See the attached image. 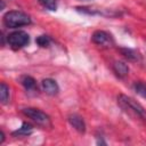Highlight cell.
Here are the masks:
<instances>
[{"label": "cell", "mask_w": 146, "mask_h": 146, "mask_svg": "<svg viewBox=\"0 0 146 146\" xmlns=\"http://www.w3.org/2000/svg\"><path fill=\"white\" fill-rule=\"evenodd\" d=\"M117 105L133 119H138L146 123V110L133 98L120 94L117 96Z\"/></svg>", "instance_id": "1"}, {"label": "cell", "mask_w": 146, "mask_h": 146, "mask_svg": "<svg viewBox=\"0 0 146 146\" xmlns=\"http://www.w3.org/2000/svg\"><path fill=\"white\" fill-rule=\"evenodd\" d=\"M2 23L6 27L16 29L21 26H26L31 24V18L27 14L19 10H10L3 15Z\"/></svg>", "instance_id": "2"}, {"label": "cell", "mask_w": 146, "mask_h": 146, "mask_svg": "<svg viewBox=\"0 0 146 146\" xmlns=\"http://www.w3.org/2000/svg\"><path fill=\"white\" fill-rule=\"evenodd\" d=\"M23 114L25 116H27L29 119H31L35 124L42 127V128H51V120L50 116L48 114H46L44 112H42L39 108H34V107H26L23 111Z\"/></svg>", "instance_id": "3"}, {"label": "cell", "mask_w": 146, "mask_h": 146, "mask_svg": "<svg viewBox=\"0 0 146 146\" xmlns=\"http://www.w3.org/2000/svg\"><path fill=\"white\" fill-rule=\"evenodd\" d=\"M7 42L13 49L18 50L27 46V43L30 42V35L25 31H14L8 34Z\"/></svg>", "instance_id": "4"}, {"label": "cell", "mask_w": 146, "mask_h": 146, "mask_svg": "<svg viewBox=\"0 0 146 146\" xmlns=\"http://www.w3.org/2000/svg\"><path fill=\"white\" fill-rule=\"evenodd\" d=\"M91 41L96 46L102 47V48H112L114 46V39L112 34H110L106 31H102V30H97L92 33Z\"/></svg>", "instance_id": "5"}, {"label": "cell", "mask_w": 146, "mask_h": 146, "mask_svg": "<svg viewBox=\"0 0 146 146\" xmlns=\"http://www.w3.org/2000/svg\"><path fill=\"white\" fill-rule=\"evenodd\" d=\"M78 10L89 14V15H102V16H107V17H114L117 15V13H114L112 9L107 8H100L98 6H88V7H76Z\"/></svg>", "instance_id": "6"}, {"label": "cell", "mask_w": 146, "mask_h": 146, "mask_svg": "<svg viewBox=\"0 0 146 146\" xmlns=\"http://www.w3.org/2000/svg\"><path fill=\"white\" fill-rule=\"evenodd\" d=\"M41 88L46 94H48L50 96H55L59 91V87H58L57 82L55 80H52V79H49V78L48 79H43L41 81Z\"/></svg>", "instance_id": "7"}, {"label": "cell", "mask_w": 146, "mask_h": 146, "mask_svg": "<svg viewBox=\"0 0 146 146\" xmlns=\"http://www.w3.org/2000/svg\"><path fill=\"white\" fill-rule=\"evenodd\" d=\"M70 124L79 132L83 133L86 131V123H84V120L82 119V116H80L79 114H70L68 117H67Z\"/></svg>", "instance_id": "8"}, {"label": "cell", "mask_w": 146, "mask_h": 146, "mask_svg": "<svg viewBox=\"0 0 146 146\" xmlns=\"http://www.w3.org/2000/svg\"><path fill=\"white\" fill-rule=\"evenodd\" d=\"M112 70L115 73V75L120 79H124L129 73L128 65L124 62H121V60H115L112 65Z\"/></svg>", "instance_id": "9"}, {"label": "cell", "mask_w": 146, "mask_h": 146, "mask_svg": "<svg viewBox=\"0 0 146 146\" xmlns=\"http://www.w3.org/2000/svg\"><path fill=\"white\" fill-rule=\"evenodd\" d=\"M21 83L23 84V87L25 88V90L29 91V92H36L38 91L36 81L32 76H30V75H24L21 79Z\"/></svg>", "instance_id": "10"}, {"label": "cell", "mask_w": 146, "mask_h": 146, "mask_svg": "<svg viewBox=\"0 0 146 146\" xmlns=\"http://www.w3.org/2000/svg\"><path fill=\"white\" fill-rule=\"evenodd\" d=\"M32 131H33V127L30 123L24 122L21 128H18L16 131L13 132V135L14 136H18V137H26V136H30L32 133Z\"/></svg>", "instance_id": "11"}, {"label": "cell", "mask_w": 146, "mask_h": 146, "mask_svg": "<svg viewBox=\"0 0 146 146\" xmlns=\"http://www.w3.org/2000/svg\"><path fill=\"white\" fill-rule=\"evenodd\" d=\"M120 52H121V54L123 55V57H125L128 60L135 62V60H138V58H139L138 54H137L135 50L129 49V48H120Z\"/></svg>", "instance_id": "12"}, {"label": "cell", "mask_w": 146, "mask_h": 146, "mask_svg": "<svg viewBox=\"0 0 146 146\" xmlns=\"http://www.w3.org/2000/svg\"><path fill=\"white\" fill-rule=\"evenodd\" d=\"M0 99L2 104H7L9 102V87L5 82H1L0 84Z\"/></svg>", "instance_id": "13"}, {"label": "cell", "mask_w": 146, "mask_h": 146, "mask_svg": "<svg viewBox=\"0 0 146 146\" xmlns=\"http://www.w3.org/2000/svg\"><path fill=\"white\" fill-rule=\"evenodd\" d=\"M42 7H44L48 10H56L57 9V1L56 0H38Z\"/></svg>", "instance_id": "14"}, {"label": "cell", "mask_w": 146, "mask_h": 146, "mask_svg": "<svg viewBox=\"0 0 146 146\" xmlns=\"http://www.w3.org/2000/svg\"><path fill=\"white\" fill-rule=\"evenodd\" d=\"M133 89H135V91L138 95H140L141 97L146 98V83H144V82H136L133 84Z\"/></svg>", "instance_id": "15"}, {"label": "cell", "mask_w": 146, "mask_h": 146, "mask_svg": "<svg viewBox=\"0 0 146 146\" xmlns=\"http://www.w3.org/2000/svg\"><path fill=\"white\" fill-rule=\"evenodd\" d=\"M35 42L38 43V46H40V47L44 48V47H48V46L50 44L51 39H50L48 35H40V36H38V38H36Z\"/></svg>", "instance_id": "16"}, {"label": "cell", "mask_w": 146, "mask_h": 146, "mask_svg": "<svg viewBox=\"0 0 146 146\" xmlns=\"http://www.w3.org/2000/svg\"><path fill=\"white\" fill-rule=\"evenodd\" d=\"M3 140H5V133H3V131L1 130V139H0V144H2Z\"/></svg>", "instance_id": "17"}]
</instances>
